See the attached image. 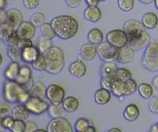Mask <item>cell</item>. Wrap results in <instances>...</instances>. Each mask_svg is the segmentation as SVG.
<instances>
[{
	"instance_id": "6da1fadb",
	"label": "cell",
	"mask_w": 158,
	"mask_h": 132,
	"mask_svg": "<svg viewBox=\"0 0 158 132\" xmlns=\"http://www.w3.org/2000/svg\"><path fill=\"white\" fill-rule=\"evenodd\" d=\"M123 31L128 38L127 45L135 52L145 49L151 42V36L145 26L136 19H128L123 24Z\"/></svg>"
},
{
	"instance_id": "7a4b0ae2",
	"label": "cell",
	"mask_w": 158,
	"mask_h": 132,
	"mask_svg": "<svg viewBox=\"0 0 158 132\" xmlns=\"http://www.w3.org/2000/svg\"><path fill=\"white\" fill-rule=\"evenodd\" d=\"M52 27L56 36L63 40H69L76 35L79 30V24L74 17L62 15L54 17L51 21Z\"/></svg>"
},
{
	"instance_id": "3957f363",
	"label": "cell",
	"mask_w": 158,
	"mask_h": 132,
	"mask_svg": "<svg viewBox=\"0 0 158 132\" xmlns=\"http://www.w3.org/2000/svg\"><path fill=\"white\" fill-rule=\"evenodd\" d=\"M3 99L9 103H25L31 96L26 87L15 81H7L3 85Z\"/></svg>"
},
{
	"instance_id": "277c9868",
	"label": "cell",
	"mask_w": 158,
	"mask_h": 132,
	"mask_svg": "<svg viewBox=\"0 0 158 132\" xmlns=\"http://www.w3.org/2000/svg\"><path fill=\"white\" fill-rule=\"evenodd\" d=\"M46 61V70L49 74H60L65 64L64 52L60 48L51 47L43 53Z\"/></svg>"
},
{
	"instance_id": "5b68a950",
	"label": "cell",
	"mask_w": 158,
	"mask_h": 132,
	"mask_svg": "<svg viewBox=\"0 0 158 132\" xmlns=\"http://www.w3.org/2000/svg\"><path fill=\"white\" fill-rule=\"evenodd\" d=\"M142 65L152 72L158 71V42H150L142 58Z\"/></svg>"
},
{
	"instance_id": "8992f818",
	"label": "cell",
	"mask_w": 158,
	"mask_h": 132,
	"mask_svg": "<svg viewBox=\"0 0 158 132\" xmlns=\"http://www.w3.org/2000/svg\"><path fill=\"white\" fill-rule=\"evenodd\" d=\"M97 54L104 62H114L118 59V49H117L109 42H102L97 47Z\"/></svg>"
},
{
	"instance_id": "52a82bcc",
	"label": "cell",
	"mask_w": 158,
	"mask_h": 132,
	"mask_svg": "<svg viewBox=\"0 0 158 132\" xmlns=\"http://www.w3.org/2000/svg\"><path fill=\"white\" fill-rule=\"evenodd\" d=\"M47 131L48 132H72L74 131L73 127L69 122L68 119L64 117H57L52 118L49 121Z\"/></svg>"
},
{
	"instance_id": "ba28073f",
	"label": "cell",
	"mask_w": 158,
	"mask_h": 132,
	"mask_svg": "<svg viewBox=\"0 0 158 132\" xmlns=\"http://www.w3.org/2000/svg\"><path fill=\"white\" fill-rule=\"evenodd\" d=\"M25 105L31 113L36 115H40L47 112L49 107V104L46 101L37 97H31L25 103Z\"/></svg>"
},
{
	"instance_id": "9c48e42d",
	"label": "cell",
	"mask_w": 158,
	"mask_h": 132,
	"mask_svg": "<svg viewBox=\"0 0 158 132\" xmlns=\"http://www.w3.org/2000/svg\"><path fill=\"white\" fill-rule=\"evenodd\" d=\"M45 97L52 104L58 105L61 104L63 100L64 99L65 91L58 85L52 84L47 87Z\"/></svg>"
},
{
	"instance_id": "30bf717a",
	"label": "cell",
	"mask_w": 158,
	"mask_h": 132,
	"mask_svg": "<svg viewBox=\"0 0 158 132\" xmlns=\"http://www.w3.org/2000/svg\"><path fill=\"white\" fill-rule=\"evenodd\" d=\"M106 42L117 49H121L123 46L127 45L128 38L123 30L115 29L111 31L106 34Z\"/></svg>"
},
{
	"instance_id": "8fae6325",
	"label": "cell",
	"mask_w": 158,
	"mask_h": 132,
	"mask_svg": "<svg viewBox=\"0 0 158 132\" xmlns=\"http://www.w3.org/2000/svg\"><path fill=\"white\" fill-rule=\"evenodd\" d=\"M16 32L20 38L31 39L35 34V26L31 21H23Z\"/></svg>"
},
{
	"instance_id": "7c38bea8",
	"label": "cell",
	"mask_w": 158,
	"mask_h": 132,
	"mask_svg": "<svg viewBox=\"0 0 158 132\" xmlns=\"http://www.w3.org/2000/svg\"><path fill=\"white\" fill-rule=\"evenodd\" d=\"M6 22L10 24L16 30L19 26L23 22V15L20 10L13 8L7 12V20Z\"/></svg>"
},
{
	"instance_id": "4fadbf2b",
	"label": "cell",
	"mask_w": 158,
	"mask_h": 132,
	"mask_svg": "<svg viewBox=\"0 0 158 132\" xmlns=\"http://www.w3.org/2000/svg\"><path fill=\"white\" fill-rule=\"evenodd\" d=\"M135 51L130 47L125 45L118 49V56L117 60L120 64H129L135 59Z\"/></svg>"
},
{
	"instance_id": "5bb4252c",
	"label": "cell",
	"mask_w": 158,
	"mask_h": 132,
	"mask_svg": "<svg viewBox=\"0 0 158 132\" xmlns=\"http://www.w3.org/2000/svg\"><path fill=\"white\" fill-rule=\"evenodd\" d=\"M32 81V71L29 66H21L19 68V74L17 75L15 81L22 86H26Z\"/></svg>"
},
{
	"instance_id": "9a60e30c",
	"label": "cell",
	"mask_w": 158,
	"mask_h": 132,
	"mask_svg": "<svg viewBox=\"0 0 158 132\" xmlns=\"http://www.w3.org/2000/svg\"><path fill=\"white\" fill-rule=\"evenodd\" d=\"M69 71L74 77L81 78L86 73V66L83 63V61L77 59L69 65Z\"/></svg>"
},
{
	"instance_id": "2e32d148",
	"label": "cell",
	"mask_w": 158,
	"mask_h": 132,
	"mask_svg": "<svg viewBox=\"0 0 158 132\" xmlns=\"http://www.w3.org/2000/svg\"><path fill=\"white\" fill-rule=\"evenodd\" d=\"M12 117L15 119H19V120H26L30 117L31 112L27 109L25 104L23 103H18L15 106L13 107L11 110Z\"/></svg>"
},
{
	"instance_id": "e0dca14e",
	"label": "cell",
	"mask_w": 158,
	"mask_h": 132,
	"mask_svg": "<svg viewBox=\"0 0 158 132\" xmlns=\"http://www.w3.org/2000/svg\"><path fill=\"white\" fill-rule=\"evenodd\" d=\"M40 54L41 53L39 51L38 48L32 45L22 49V60L27 64H31L38 58Z\"/></svg>"
},
{
	"instance_id": "ac0fdd59",
	"label": "cell",
	"mask_w": 158,
	"mask_h": 132,
	"mask_svg": "<svg viewBox=\"0 0 158 132\" xmlns=\"http://www.w3.org/2000/svg\"><path fill=\"white\" fill-rule=\"evenodd\" d=\"M84 17L88 21L96 23L102 18V11L97 6H88L84 11Z\"/></svg>"
},
{
	"instance_id": "d6986e66",
	"label": "cell",
	"mask_w": 158,
	"mask_h": 132,
	"mask_svg": "<svg viewBox=\"0 0 158 132\" xmlns=\"http://www.w3.org/2000/svg\"><path fill=\"white\" fill-rule=\"evenodd\" d=\"M80 55L85 60H92L97 55V47L90 43H85L80 49Z\"/></svg>"
},
{
	"instance_id": "ffe728a7",
	"label": "cell",
	"mask_w": 158,
	"mask_h": 132,
	"mask_svg": "<svg viewBox=\"0 0 158 132\" xmlns=\"http://www.w3.org/2000/svg\"><path fill=\"white\" fill-rule=\"evenodd\" d=\"M111 97H112L111 92L102 87L96 92L95 96H94V100H95L96 103L99 104V105H105L106 103H109Z\"/></svg>"
},
{
	"instance_id": "44dd1931",
	"label": "cell",
	"mask_w": 158,
	"mask_h": 132,
	"mask_svg": "<svg viewBox=\"0 0 158 132\" xmlns=\"http://www.w3.org/2000/svg\"><path fill=\"white\" fill-rule=\"evenodd\" d=\"M139 109L137 105L131 103L126 107L123 111V118L129 122H133L139 118Z\"/></svg>"
},
{
	"instance_id": "7402d4cb",
	"label": "cell",
	"mask_w": 158,
	"mask_h": 132,
	"mask_svg": "<svg viewBox=\"0 0 158 132\" xmlns=\"http://www.w3.org/2000/svg\"><path fill=\"white\" fill-rule=\"evenodd\" d=\"M19 68L20 66H19V62L12 61V63H10V65L7 66L3 74L7 81H15L17 75L19 74Z\"/></svg>"
},
{
	"instance_id": "603a6c76",
	"label": "cell",
	"mask_w": 158,
	"mask_h": 132,
	"mask_svg": "<svg viewBox=\"0 0 158 132\" xmlns=\"http://www.w3.org/2000/svg\"><path fill=\"white\" fill-rule=\"evenodd\" d=\"M141 23L145 29H155L158 24V18L154 13H145L142 16Z\"/></svg>"
},
{
	"instance_id": "cb8c5ba5",
	"label": "cell",
	"mask_w": 158,
	"mask_h": 132,
	"mask_svg": "<svg viewBox=\"0 0 158 132\" xmlns=\"http://www.w3.org/2000/svg\"><path fill=\"white\" fill-rule=\"evenodd\" d=\"M62 106L65 112L67 113H74L79 109V101L76 97H67L62 102Z\"/></svg>"
},
{
	"instance_id": "d4e9b609",
	"label": "cell",
	"mask_w": 158,
	"mask_h": 132,
	"mask_svg": "<svg viewBox=\"0 0 158 132\" xmlns=\"http://www.w3.org/2000/svg\"><path fill=\"white\" fill-rule=\"evenodd\" d=\"M46 90L47 87L42 81H38L33 84L31 87L30 88L29 92L31 97H37L40 98H43L46 96Z\"/></svg>"
},
{
	"instance_id": "484cf974",
	"label": "cell",
	"mask_w": 158,
	"mask_h": 132,
	"mask_svg": "<svg viewBox=\"0 0 158 132\" xmlns=\"http://www.w3.org/2000/svg\"><path fill=\"white\" fill-rule=\"evenodd\" d=\"M87 39L88 42L94 45H98L103 41V34L98 28H93L88 32Z\"/></svg>"
},
{
	"instance_id": "4316f807",
	"label": "cell",
	"mask_w": 158,
	"mask_h": 132,
	"mask_svg": "<svg viewBox=\"0 0 158 132\" xmlns=\"http://www.w3.org/2000/svg\"><path fill=\"white\" fill-rule=\"evenodd\" d=\"M137 83L135 80L130 78L129 80L123 81V96H129L135 93L137 91Z\"/></svg>"
},
{
	"instance_id": "83f0119b",
	"label": "cell",
	"mask_w": 158,
	"mask_h": 132,
	"mask_svg": "<svg viewBox=\"0 0 158 132\" xmlns=\"http://www.w3.org/2000/svg\"><path fill=\"white\" fill-rule=\"evenodd\" d=\"M117 65L114 62H105L101 69V74L103 76H113L116 72Z\"/></svg>"
},
{
	"instance_id": "f1b7e54d",
	"label": "cell",
	"mask_w": 158,
	"mask_h": 132,
	"mask_svg": "<svg viewBox=\"0 0 158 132\" xmlns=\"http://www.w3.org/2000/svg\"><path fill=\"white\" fill-rule=\"evenodd\" d=\"M139 96L144 99H149L153 96V88L147 83H141L137 87Z\"/></svg>"
},
{
	"instance_id": "f546056e",
	"label": "cell",
	"mask_w": 158,
	"mask_h": 132,
	"mask_svg": "<svg viewBox=\"0 0 158 132\" xmlns=\"http://www.w3.org/2000/svg\"><path fill=\"white\" fill-rule=\"evenodd\" d=\"M40 32L42 34V36H44L46 38L48 39H53L56 36V33H55L54 30L52 27L51 23H43L42 25L40 26Z\"/></svg>"
},
{
	"instance_id": "4dcf8cb0",
	"label": "cell",
	"mask_w": 158,
	"mask_h": 132,
	"mask_svg": "<svg viewBox=\"0 0 158 132\" xmlns=\"http://www.w3.org/2000/svg\"><path fill=\"white\" fill-rule=\"evenodd\" d=\"M7 54L9 56V58L14 62H19L22 60V50L19 49L17 46L9 47Z\"/></svg>"
},
{
	"instance_id": "1f68e13d",
	"label": "cell",
	"mask_w": 158,
	"mask_h": 132,
	"mask_svg": "<svg viewBox=\"0 0 158 132\" xmlns=\"http://www.w3.org/2000/svg\"><path fill=\"white\" fill-rule=\"evenodd\" d=\"M15 31V29L8 22L1 24L0 25V40H2L3 42Z\"/></svg>"
},
{
	"instance_id": "d6a6232c",
	"label": "cell",
	"mask_w": 158,
	"mask_h": 132,
	"mask_svg": "<svg viewBox=\"0 0 158 132\" xmlns=\"http://www.w3.org/2000/svg\"><path fill=\"white\" fill-rule=\"evenodd\" d=\"M131 73L129 72L127 69H124V68H118L117 69L115 74L113 75L114 79L116 80H118L120 81H125L127 80H129L131 78Z\"/></svg>"
},
{
	"instance_id": "836d02e7",
	"label": "cell",
	"mask_w": 158,
	"mask_h": 132,
	"mask_svg": "<svg viewBox=\"0 0 158 132\" xmlns=\"http://www.w3.org/2000/svg\"><path fill=\"white\" fill-rule=\"evenodd\" d=\"M48 112L52 118H57V117H61L64 115V113L65 111L62 106V104H58V105L52 104L51 106L49 105Z\"/></svg>"
},
{
	"instance_id": "e575fe53",
	"label": "cell",
	"mask_w": 158,
	"mask_h": 132,
	"mask_svg": "<svg viewBox=\"0 0 158 132\" xmlns=\"http://www.w3.org/2000/svg\"><path fill=\"white\" fill-rule=\"evenodd\" d=\"M110 92L115 96V97H123V81H120L118 80H114L112 86V88Z\"/></svg>"
},
{
	"instance_id": "d590c367",
	"label": "cell",
	"mask_w": 158,
	"mask_h": 132,
	"mask_svg": "<svg viewBox=\"0 0 158 132\" xmlns=\"http://www.w3.org/2000/svg\"><path fill=\"white\" fill-rule=\"evenodd\" d=\"M52 46V40L48 38H46L44 36H42L39 39L38 42V49L41 54H43L46 51H48Z\"/></svg>"
},
{
	"instance_id": "8d00e7d4",
	"label": "cell",
	"mask_w": 158,
	"mask_h": 132,
	"mask_svg": "<svg viewBox=\"0 0 158 132\" xmlns=\"http://www.w3.org/2000/svg\"><path fill=\"white\" fill-rule=\"evenodd\" d=\"M118 6L120 10L124 12H129L134 9V0H118Z\"/></svg>"
},
{
	"instance_id": "74e56055",
	"label": "cell",
	"mask_w": 158,
	"mask_h": 132,
	"mask_svg": "<svg viewBox=\"0 0 158 132\" xmlns=\"http://www.w3.org/2000/svg\"><path fill=\"white\" fill-rule=\"evenodd\" d=\"M19 39L20 37L18 35V33H17L16 30L13 32L11 33L8 37H7L3 42L5 43V45H7L8 47H15V46L18 45V42H19Z\"/></svg>"
},
{
	"instance_id": "f35d334b",
	"label": "cell",
	"mask_w": 158,
	"mask_h": 132,
	"mask_svg": "<svg viewBox=\"0 0 158 132\" xmlns=\"http://www.w3.org/2000/svg\"><path fill=\"white\" fill-rule=\"evenodd\" d=\"M31 65L34 70L38 71H43L46 70V61H45V58L43 54H40L39 57L35 61H33L31 63Z\"/></svg>"
},
{
	"instance_id": "ab89813d",
	"label": "cell",
	"mask_w": 158,
	"mask_h": 132,
	"mask_svg": "<svg viewBox=\"0 0 158 132\" xmlns=\"http://www.w3.org/2000/svg\"><path fill=\"white\" fill-rule=\"evenodd\" d=\"M46 16L42 12H36L34 13L31 17V22L35 26H40L43 23H45Z\"/></svg>"
},
{
	"instance_id": "60d3db41",
	"label": "cell",
	"mask_w": 158,
	"mask_h": 132,
	"mask_svg": "<svg viewBox=\"0 0 158 132\" xmlns=\"http://www.w3.org/2000/svg\"><path fill=\"white\" fill-rule=\"evenodd\" d=\"M89 126H90V123H89L87 119L81 118V119H78L77 121L75 122L74 130H75V131L77 132H85Z\"/></svg>"
},
{
	"instance_id": "b9f144b4",
	"label": "cell",
	"mask_w": 158,
	"mask_h": 132,
	"mask_svg": "<svg viewBox=\"0 0 158 132\" xmlns=\"http://www.w3.org/2000/svg\"><path fill=\"white\" fill-rule=\"evenodd\" d=\"M25 130H26V123L24 122V120L15 119L13 126L10 130L12 132H25Z\"/></svg>"
},
{
	"instance_id": "7bdbcfd3",
	"label": "cell",
	"mask_w": 158,
	"mask_h": 132,
	"mask_svg": "<svg viewBox=\"0 0 158 132\" xmlns=\"http://www.w3.org/2000/svg\"><path fill=\"white\" fill-rule=\"evenodd\" d=\"M114 80L115 79L113 76H103L102 81H101V87L102 88H105L106 90L110 91L112 88Z\"/></svg>"
},
{
	"instance_id": "ee69618b",
	"label": "cell",
	"mask_w": 158,
	"mask_h": 132,
	"mask_svg": "<svg viewBox=\"0 0 158 132\" xmlns=\"http://www.w3.org/2000/svg\"><path fill=\"white\" fill-rule=\"evenodd\" d=\"M149 109L153 113L158 114V96L153 97L149 103Z\"/></svg>"
},
{
	"instance_id": "f6af8a7d",
	"label": "cell",
	"mask_w": 158,
	"mask_h": 132,
	"mask_svg": "<svg viewBox=\"0 0 158 132\" xmlns=\"http://www.w3.org/2000/svg\"><path fill=\"white\" fill-rule=\"evenodd\" d=\"M23 3L27 10H33L40 5V0H23Z\"/></svg>"
},
{
	"instance_id": "bcb514c9",
	"label": "cell",
	"mask_w": 158,
	"mask_h": 132,
	"mask_svg": "<svg viewBox=\"0 0 158 132\" xmlns=\"http://www.w3.org/2000/svg\"><path fill=\"white\" fill-rule=\"evenodd\" d=\"M14 121H15V119L11 116H4L3 117V127L4 129L10 130L11 127L13 126Z\"/></svg>"
},
{
	"instance_id": "7dc6e473",
	"label": "cell",
	"mask_w": 158,
	"mask_h": 132,
	"mask_svg": "<svg viewBox=\"0 0 158 132\" xmlns=\"http://www.w3.org/2000/svg\"><path fill=\"white\" fill-rule=\"evenodd\" d=\"M32 41H31V39H28V38H20L19 39V42H18V45L17 47L20 49L21 50L24 49H26V48H28V47H31V46H32Z\"/></svg>"
},
{
	"instance_id": "c3c4849f",
	"label": "cell",
	"mask_w": 158,
	"mask_h": 132,
	"mask_svg": "<svg viewBox=\"0 0 158 132\" xmlns=\"http://www.w3.org/2000/svg\"><path fill=\"white\" fill-rule=\"evenodd\" d=\"M11 108L9 103H2L0 102V117H4L6 116L8 113H10Z\"/></svg>"
},
{
	"instance_id": "681fc988",
	"label": "cell",
	"mask_w": 158,
	"mask_h": 132,
	"mask_svg": "<svg viewBox=\"0 0 158 132\" xmlns=\"http://www.w3.org/2000/svg\"><path fill=\"white\" fill-rule=\"evenodd\" d=\"M38 129L37 125L35 122H26V130L25 132H34L36 131Z\"/></svg>"
},
{
	"instance_id": "f907efd6",
	"label": "cell",
	"mask_w": 158,
	"mask_h": 132,
	"mask_svg": "<svg viewBox=\"0 0 158 132\" xmlns=\"http://www.w3.org/2000/svg\"><path fill=\"white\" fill-rule=\"evenodd\" d=\"M66 4L70 8H76L81 4V0H64Z\"/></svg>"
},
{
	"instance_id": "816d5d0a",
	"label": "cell",
	"mask_w": 158,
	"mask_h": 132,
	"mask_svg": "<svg viewBox=\"0 0 158 132\" xmlns=\"http://www.w3.org/2000/svg\"><path fill=\"white\" fill-rule=\"evenodd\" d=\"M7 20V12L3 10H0V25L6 22Z\"/></svg>"
},
{
	"instance_id": "f5cc1de1",
	"label": "cell",
	"mask_w": 158,
	"mask_h": 132,
	"mask_svg": "<svg viewBox=\"0 0 158 132\" xmlns=\"http://www.w3.org/2000/svg\"><path fill=\"white\" fill-rule=\"evenodd\" d=\"M88 6H97V4L100 3L99 0H85Z\"/></svg>"
},
{
	"instance_id": "db71d44e",
	"label": "cell",
	"mask_w": 158,
	"mask_h": 132,
	"mask_svg": "<svg viewBox=\"0 0 158 132\" xmlns=\"http://www.w3.org/2000/svg\"><path fill=\"white\" fill-rule=\"evenodd\" d=\"M152 83H153V86L155 87L156 90H158V75H156L153 80H152Z\"/></svg>"
},
{
	"instance_id": "11a10c76",
	"label": "cell",
	"mask_w": 158,
	"mask_h": 132,
	"mask_svg": "<svg viewBox=\"0 0 158 132\" xmlns=\"http://www.w3.org/2000/svg\"><path fill=\"white\" fill-rule=\"evenodd\" d=\"M96 131H97L96 128H95V127H93V126H88L87 129H86V130H85V132H96Z\"/></svg>"
},
{
	"instance_id": "9f6ffc18",
	"label": "cell",
	"mask_w": 158,
	"mask_h": 132,
	"mask_svg": "<svg viewBox=\"0 0 158 132\" xmlns=\"http://www.w3.org/2000/svg\"><path fill=\"white\" fill-rule=\"evenodd\" d=\"M6 6V0H0V10H3Z\"/></svg>"
},
{
	"instance_id": "6f0895ef",
	"label": "cell",
	"mask_w": 158,
	"mask_h": 132,
	"mask_svg": "<svg viewBox=\"0 0 158 132\" xmlns=\"http://www.w3.org/2000/svg\"><path fill=\"white\" fill-rule=\"evenodd\" d=\"M139 1L141 2L142 3H144V4H150V3L154 2V0H139Z\"/></svg>"
},
{
	"instance_id": "680465c9",
	"label": "cell",
	"mask_w": 158,
	"mask_h": 132,
	"mask_svg": "<svg viewBox=\"0 0 158 132\" xmlns=\"http://www.w3.org/2000/svg\"><path fill=\"white\" fill-rule=\"evenodd\" d=\"M150 131L151 132H158V128H157V126H156V125H154V126H152V127H151Z\"/></svg>"
},
{
	"instance_id": "91938a15",
	"label": "cell",
	"mask_w": 158,
	"mask_h": 132,
	"mask_svg": "<svg viewBox=\"0 0 158 132\" xmlns=\"http://www.w3.org/2000/svg\"><path fill=\"white\" fill-rule=\"evenodd\" d=\"M108 132H121V130L118 128H112L108 130Z\"/></svg>"
},
{
	"instance_id": "94428289",
	"label": "cell",
	"mask_w": 158,
	"mask_h": 132,
	"mask_svg": "<svg viewBox=\"0 0 158 132\" xmlns=\"http://www.w3.org/2000/svg\"><path fill=\"white\" fill-rule=\"evenodd\" d=\"M4 129L3 127V117H0V131H2Z\"/></svg>"
},
{
	"instance_id": "6125c7cd",
	"label": "cell",
	"mask_w": 158,
	"mask_h": 132,
	"mask_svg": "<svg viewBox=\"0 0 158 132\" xmlns=\"http://www.w3.org/2000/svg\"><path fill=\"white\" fill-rule=\"evenodd\" d=\"M154 3H155V6L156 8V10H158V0H154Z\"/></svg>"
},
{
	"instance_id": "be15d7a7",
	"label": "cell",
	"mask_w": 158,
	"mask_h": 132,
	"mask_svg": "<svg viewBox=\"0 0 158 132\" xmlns=\"http://www.w3.org/2000/svg\"><path fill=\"white\" fill-rule=\"evenodd\" d=\"M2 62H3V56L0 53V65L2 64Z\"/></svg>"
},
{
	"instance_id": "e7e4bbea",
	"label": "cell",
	"mask_w": 158,
	"mask_h": 132,
	"mask_svg": "<svg viewBox=\"0 0 158 132\" xmlns=\"http://www.w3.org/2000/svg\"><path fill=\"white\" fill-rule=\"evenodd\" d=\"M104 1H106V0H99V2H104Z\"/></svg>"
},
{
	"instance_id": "03108f58",
	"label": "cell",
	"mask_w": 158,
	"mask_h": 132,
	"mask_svg": "<svg viewBox=\"0 0 158 132\" xmlns=\"http://www.w3.org/2000/svg\"><path fill=\"white\" fill-rule=\"evenodd\" d=\"M156 126H157V128H158V122L156 123Z\"/></svg>"
}]
</instances>
